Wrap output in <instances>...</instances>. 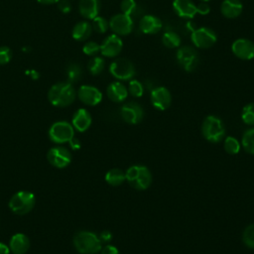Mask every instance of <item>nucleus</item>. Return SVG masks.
I'll use <instances>...</instances> for the list:
<instances>
[{"instance_id": "20e7f679", "label": "nucleus", "mask_w": 254, "mask_h": 254, "mask_svg": "<svg viewBox=\"0 0 254 254\" xmlns=\"http://www.w3.org/2000/svg\"><path fill=\"white\" fill-rule=\"evenodd\" d=\"M36 203V197L33 192L20 190L12 195L9 200V207L15 214L23 215L30 212Z\"/></svg>"}, {"instance_id": "2f4dec72", "label": "nucleus", "mask_w": 254, "mask_h": 254, "mask_svg": "<svg viewBox=\"0 0 254 254\" xmlns=\"http://www.w3.org/2000/svg\"><path fill=\"white\" fill-rule=\"evenodd\" d=\"M242 240L248 248L254 249V223L245 227L242 234Z\"/></svg>"}, {"instance_id": "bb28decb", "label": "nucleus", "mask_w": 254, "mask_h": 254, "mask_svg": "<svg viewBox=\"0 0 254 254\" xmlns=\"http://www.w3.org/2000/svg\"><path fill=\"white\" fill-rule=\"evenodd\" d=\"M242 146L247 153L254 155V128L248 129L243 133Z\"/></svg>"}, {"instance_id": "ea45409f", "label": "nucleus", "mask_w": 254, "mask_h": 254, "mask_svg": "<svg viewBox=\"0 0 254 254\" xmlns=\"http://www.w3.org/2000/svg\"><path fill=\"white\" fill-rule=\"evenodd\" d=\"M100 254H119L118 249L113 245H106L100 250Z\"/></svg>"}, {"instance_id": "c756f323", "label": "nucleus", "mask_w": 254, "mask_h": 254, "mask_svg": "<svg viewBox=\"0 0 254 254\" xmlns=\"http://www.w3.org/2000/svg\"><path fill=\"white\" fill-rule=\"evenodd\" d=\"M224 150L226 151V153H228L230 155L237 154L240 151L239 141L232 136L226 137L224 140Z\"/></svg>"}, {"instance_id": "412c9836", "label": "nucleus", "mask_w": 254, "mask_h": 254, "mask_svg": "<svg viewBox=\"0 0 254 254\" xmlns=\"http://www.w3.org/2000/svg\"><path fill=\"white\" fill-rule=\"evenodd\" d=\"M243 10V4L240 0H223L220 5L221 14L228 19H234L240 16Z\"/></svg>"}, {"instance_id": "4be33fe9", "label": "nucleus", "mask_w": 254, "mask_h": 254, "mask_svg": "<svg viewBox=\"0 0 254 254\" xmlns=\"http://www.w3.org/2000/svg\"><path fill=\"white\" fill-rule=\"evenodd\" d=\"M106 92H107L108 98L113 102H122L128 96L127 87L119 81L111 82L108 85Z\"/></svg>"}, {"instance_id": "79ce46f5", "label": "nucleus", "mask_w": 254, "mask_h": 254, "mask_svg": "<svg viewBox=\"0 0 254 254\" xmlns=\"http://www.w3.org/2000/svg\"><path fill=\"white\" fill-rule=\"evenodd\" d=\"M68 143H69L71 149H73V150H77V149L80 148V143H79V141H78L76 138H74V137H73Z\"/></svg>"}, {"instance_id": "5701e85b", "label": "nucleus", "mask_w": 254, "mask_h": 254, "mask_svg": "<svg viewBox=\"0 0 254 254\" xmlns=\"http://www.w3.org/2000/svg\"><path fill=\"white\" fill-rule=\"evenodd\" d=\"M79 13L86 19H94L99 13V1L98 0H80L78 5Z\"/></svg>"}, {"instance_id": "f03ea898", "label": "nucleus", "mask_w": 254, "mask_h": 254, "mask_svg": "<svg viewBox=\"0 0 254 254\" xmlns=\"http://www.w3.org/2000/svg\"><path fill=\"white\" fill-rule=\"evenodd\" d=\"M49 101L57 107H65L75 99V91L69 82L54 84L48 92Z\"/></svg>"}, {"instance_id": "a19ab883", "label": "nucleus", "mask_w": 254, "mask_h": 254, "mask_svg": "<svg viewBox=\"0 0 254 254\" xmlns=\"http://www.w3.org/2000/svg\"><path fill=\"white\" fill-rule=\"evenodd\" d=\"M98 237H99V239H100V241H101L102 243H107V242L111 241V239H112V233H111L110 231H108V230H103V231L100 232V234H99Z\"/></svg>"}, {"instance_id": "ddd939ff", "label": "nucleus", "mask_w": 254, "mask_h": 254, "mask_svg": "<svg viewBox=\"0 0 254 254\" xmlns=\"http://www.w3.org/2000/svg\"><path fill=\"white\" fill-rule=\"evenodd\" d=\"M231 51L235 57L243 61L254 59V43L248 39L240 38L231 45Z\"/></svg>"}, {"instance_id": "f257e3e1", "label": "nucleus", "mask_w": 254, "mask_h": 254, "mask_svg": "<svg viewBox=\"0 0 254 254\" xmlns=\"http://www.w3.org/2000/svg\"><path fill=\"white\" fill-rule=\"evenodd\" d=\"M73 246L80 254H96L102 248V242L99 237L86 230L78 231L73 236Z\"/></svg>"}, {"instance_id": "aec40b11", "label": "nucleus", "mask_w": 254, "mask_h": 254, "mask_svg": "<svg viewBox=\"0 0 254 254\" xmlns=\"http://www.w3.org/2000/svg\"><path fill=\"white\" fill-rule=\"evenodd\" d=\"M9 248L13 254H25L30 248V240L27 235L16 233L10 239Z\"/></svg>"}, {"instance_id": "0eeeda50", "label": "nucleus", "mask_w": 254, "mask_h": 254, "mask_svg": "<svg viewBox=\"0 0 254 254\" xmlns=\"http://www.w3.org/2000/svg\"><path fill=\"white\" fill-rule=\"evenodd\" d=\"M190 40L194 47L199 49H208L216 43L217 36L212 29L207 27H200L192 31Z\"/></svg>"}, {"instance_id": "f3484780", "label": "nucleus", "mask_w": 254, "mask_h": 254, "mask_svg": "<svg viewBox=\"0 0 254 254\" xmlns=\"http://www.w3.org/2000/svg\"><path fill=\"white\" fill-rule=\"evenodd\" d=\"M173 9L179 17L186 19H191L197 14L196 5L191 0H174Z\"/></svg>"}, {"instance_id": "dca6fc26", "label": "nucleus", "mask_w": 254, "mask_h": 254, "mask_svg": "<svg viewBox=\"0 0 254 254\" xmlns=\"http://www.w3.org/2000/svg\"><path fill=\"white\" fill-rule=\"evenodd\" d=\"M79 100L89 106L97 105L102 99V93L98 88L91 85H81L77 92Z\"/></svg>"}, {"instance_id": "423d86ee", "label": "nucleus", "mask_w": 254, "mask_h": 254, "mask_svg": "<svg viewBox=\"0 0 254 254\" xmlns=\"http://www.w3.org/2000/svg\"><path fill=\"white\" fill-rule=\"evenodd\" d=\"M49 137L54 143H68L74 137V128L66 121L55 122L49 129Z\"/></svg>"}, {"instance_id": "b1692460", "label": "nucleus", "mask_w": 254, "mask_h": 254, "mask_svg": "<svg viewBox=\"0 0 254 254\" xmlns=\"http://www.w3.org/2000/svg\"><path fill=\"white\" fill-rule=\"evenodd\" d=\"M92 32V27L87 22H79L72 29V38L76 41H84L89 38Z\"/></svg>"}, {"instance_id": "4468645a", "label": "nucleus", "mask_w": 254, "mask_h": 254, "mask_svg": "<svg viewBox=\"0 0 254 254\" xmlns=\"http://www.w3.org/2000/svg\"><path fill=\"white\" fill-rule=\"evenodd\" d=\"M151 103L158 110H166L172 103V95L169 89L165 86L155 87L151 91Z\"/></svg>"}, {"instance_id": "7ed1b4c3", "label": "nucleus", "mask_w": 254, "mask_h": 254, "mask_svg": "<svg viewBox=\"0 0 254 254\" xmlns=\"http://www.w3.org/2000/svg\"><path fill=\"white\" fill-rule=\"evenodd\" d=\"M126 181L136 190H144L152 183V174L146 166L134 165L127 169L125 173Z\"/></svg>"}, {"instance_id": "4c0bfd02", "label": "nucleus", "mask_w": 254, "mask_h": 254, "mask_svg": "<svg viewBox=\"0 0 254 254\" xmlns=\"http://www.w3.org/2000/svg\"><path fill=\"white\" fill-rule=\"evenodd\" d=\"M210 12V7L207 2H200L196 5V13L200 15H207Z\"/></svg>"}, {"instance_id": "473e14b6", "label": "nucleus", "mask_w": 254, "mask_h": 254, "mask_svg": "<svg viewBox=\"0 0 254 254\" xmlns=\"http://www.w3.org/2000/svg\"><path fill=\"white\" fill-rule=\"evenodd\" d=\"M92 29L97 32V33H105L108 28H109V22H107V20L103 17L100 16H96L94 19H92Z\"/></svg>"}, {"instance_id": "f8f14e48", "label": "nucleus", "mask_w": 254, "mask_h": 254, "mask_svg": "<svg viewBox=\"0 0 254 254\" xmlns=\"http://www.w3.org/2000/svg\"><path fill=\"white\" fill-rule=\"evenodd\" d=\"M120 114L126 123L138 124L143 119L144 110L139 103L135 101H129L121 106Z\"/></svg>"}, {"instance_id": "9b49d317", "label": "nucleus", "mask_w": 254, "mask_h": 254, "mask_svg": "<svg viewBox=\"0 0 254 254\" xmlns=\"http://www.w3.org/2000/svg\"><path fill=\"white\" fill-rule=\"evenodd\" d=\"M133 20L131 16L120 13L114 15L109 21V27L118 36L129 35L133 30Z\"/></svg>"}, {"instance_id": "6e6552de", "label": "nucleus", "mask_w": 254, "mask_h": 254, "mask_svg": "<svg viewBox=\"0 0 254 254\" xmlns=\"http://www.w3.org/2000/svg\"><path fill=\"white\" fill-rule=\"evenodd\" d=\"M177 61L186 71H192L199 64V57L193 48L184 46L177 52Z\"/></svg>"}, {"instance_id": "37998d69", "label": "nucleus", "mask_w": 254, "mask_h": 254, "mask_svg": "<svg viewBox=\"0 0 254 254\" xmlns=\"http://www.w3.org/2000/svg\"><path fill=\"white\" fill-rule=\"evenodd\" d=\"M0 254H10V248L3 242H0Z\"/></svg>"}, {"instance_id": "c9c22d12", "label": "nucleus", "mask_w": 254, "mask_h": 254, "mask_svg": "<svg viewBox=\"0 0 254 254\" xmlns=\"http://www.w3.org/2000/svg\"><path fill=\"white\" fill-rule=\"evenodd\" d=\"M82 51L85 55L87 56H94L96 55L98 52H100V45H98L97 43L95 42H87L83 48H82Z\"/></svg>"}, {"instance_id": "6ab92c4d", "label": "nucleus", "mask_w": 254, "mask_h": 254, "mask_svg": "<svg viewBox=\"0 0 254 254\" xmlns=\"http://www.w3.org/2000/svg\"><path fill=\"white\" fill-rule=\"evenodd\" d=\"M91 121H92V119H91L90 113L86 109L80 108V109L76 110L75 113L73 114L72 120H71V125L75 130H77L79 132H84L91 125Z\"/></svg>"}, {"instance_id": "e433bc0d", "label": "nucleus", "mask_w": 254, "mask_h": 254, "mask_svg": "<svg viewBox=\"0 0 254 254\" xmlns=\"http://www.w3.org/2000/svg\"><path fill=\"white\" fill-rule=\"evenodd\" d=\"M12 58V52L7 47H0V64H6Z\"/></svg>"}, {"instance_id": "72a5a7b5", "label": "nucleus", "mask_w": 254, "mask_h": 254, "mask_svg": "<svg viewBox=\"0 0 254 254\" xmlns=\"http://www.w3.org/2000/svg\"><path fill=\"white\" fill-rule=\"evenodd\" d=\"M128 92L134 97H141L144 93V86L139 80L132 79L128 85Z\"/></svg>"}, {"instance_id": "2eb2a0df", "label": "nucleus", "mask_w": 254, "mask_h": 254, "mask_svg": "<svg viewBox=\"0 0 254 254\" xmlns=\"http://www.w3.org/2000/svg\"><path fill=\"white\" fill-rule=\"evenodd\" d=\"M122 48L123 42L121 38L116 34H112L109 35L100 45V53L104 57L114 58L121 53Z\"/></svg>"}, {"instance_id": "393cba45", "label": "nucleus", "mask_w": 254, "mask_h": 254, "mask_svg": "<svg viewBox=\"0 0 254 254\" xmlns=\"http://www.w3.org/2000/svg\"><path fill=\"white\" fill-rule=\"evenodd\" d=\"M126 180L125 173L120 169H111L105 175V181L108 185L117 187L120 186Z\"/></svg>"}, {"instance_id": "58836bf2", "label": "nucleus", "mask_w": 254, "mask_h": 254, "mask_svg": "<svg viewBox=\"0 0 254 254\" xmlns=\"http://www.w3.org/2000/svg\"><path fill=\"white\" fill-rule=\"evenodd\" d=\"M58 8L63 13H68L70 11V8H71L70 2L68 0H60L58 2Z\"/></svg>"}, {"instance_id": "a878e982", "label": "nucleus", "mask_w": 254, "mask_h": 254, "mask_svg": "<svg viewBox=\"0 0 254 254\" xmlns=\"http://www.w3.org/2000/svg\"><path fill=\"white\" fill-rule=\"evenodd\" d=\"M162 43L166 48L175 49L181 45V37L173 31H167L162 36Z\"/></svg>"}, {"instance_id": "9d476101", "label": "nucleus", "mask_w": 254, "mask_h": 254, "mask_svg": "<svg viewBox=\"0 0 254 254\" xmlns=\"http://www.w3.org/2000/svg\"><path fill=\"white\" fill-rule=\"evenodd\" d=\"M49 163L59 169L65 168L71 162V154L68 149L62 146H56L49 150L47 154Z\"/></svg>"}, {"instance_id": "a18cd8bd", "label": "nucleus", "mask_w": 254, "mask_h": 254, "mask_svg": "<svg viewBox=\"0 0 254 254\" xmlns=\"http://www.w3.org/2000/svg\"><path fill=\"white\" fill-rule=\"evenodd\" d=\"M201 2H208V1H210V0H200Z\"/></svg>"}, {"instance_id": "1a4fd4ad", "label": "nucleus", "mask_w": 254, "mask_h": 254, "mask_svg": "<svg viewBox=\"0 0 254 254\" xmlns=\"http://www.w3.org/2000/svg\"><path fill=\"white\" fill-rule=\"evenodd\" d=\"M109 71L115 78L120 80H128L135 75L134 64L125 58H119L112 62Z\"/></svg>"}, {"instance_id": "7c9ffc66", "label": "nucleus", "mask_w": 254, "mask_h": 254, "mask_svg": "<svg viewBox=\"0 0 254 254\" xmlns=\"http://www.w3.org/2000/svg\"><path fill=\"white\" fill-rule=\"evenodd\" d=\"M242 121L247 125H254V103L246 104L242 109Z\"/></svg>"}, {"instance_id": "c03bdc74", "label": "nucleus", "mask_w": 254, "mask_h": 254, "mask_svg": "<svg viewBox=\"0 0 254 254\" xmlns=\"http://www.w3.org/2000/svg\"><path fill=\"white\" fill-rule=\"evenodd\" d=\"M60 0H38V2L42 3V4H54L59 2Z\"/></svg>"}, {"instance_id": "a211bd4d", "label": "nucleus", "mask_w": 254, "mask_h": 254, "mask_svg": "<svg viewBox=\"0 0 254 254\" xmlns=\"http://www.w3.org/2000/svg\"><path fill=\"white\" fill-rule=\"evenodd\" d=\"M163 27V23L160 18L154 15H145L139 22V29L143 34L153 35L158 33Z\"/></svg>"}, {"instance_id": "39448f33", "label": "nucleus", "mask_w": 254, "mask_h": 254, "mask_svg": "<svg viewBox=\"0 0 254 254\" xmlns=\"http://www.w3.org/2000/svg\"><path fill=\"white\" fill-rule=\"evenodd\" d=\"M201 132L202 136L207 141L211 143H217L224 137L225 128L221 119L214 115H208L202 122Z\"/></svg>"}, {"instance_id": "f704fd0d", "label": "nucleus", "mask_w": 254, "mask_h": 254, "mask_svg": "<svg viewBox=\"0 0 254 254\" xmlns=\"http://www.w3.org/2000/svg\"><path fill=\"white\" fill-rule=\"evenodd\" d=\"M120 8L123 14L131 16L137 9V3L135 0H122Z\"/></svg>"}, {"instance_id": "cd10ccee", "label": "nucleus", "mask_w": 254, "mask_h": 254, "mask_svg": "<svg viewBox=\"0 0 254 254\" xmlns=\"http://www.w3.org/2000/svg\"><path fill=\"white\" fill-rule=\"evenodd\" d=\"M88 70L91 74L97 75L101 73L104 68V60L100 57H94L88 62Z\"/></svg>"}, {"instance_id": "c85d7f7f", "label": "nucleus", "mask_w": 254, "mask_h": 254, "mask_svg": "<svg viewBox=\"0 0 254 254\" xmlns=\"http://www.w3.org/2000/svg\"><path fill=\"white\" fill-rule=\"evenodd\" d=\"M81 74H82L81 67H80L77 64L72 63V64H70L67 66L66 75H67V79H68V82H69V83L75 82V81H77L78 79H80Z\"/></svg>"}]
</instances>
